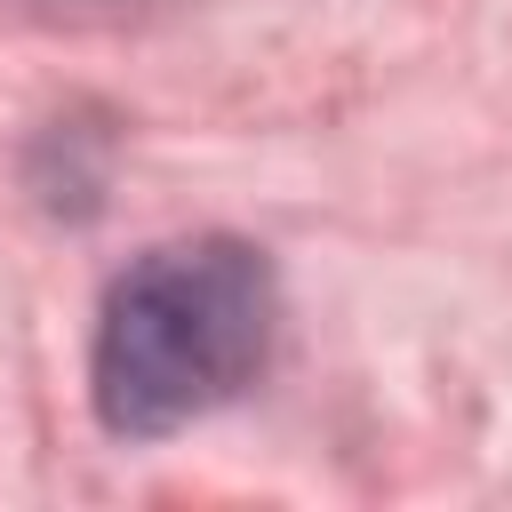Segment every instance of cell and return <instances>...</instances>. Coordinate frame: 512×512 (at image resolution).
<instances>
[{
	"label": "cell",
	"mask_w": 512,
	"mask_h": 512,
	"mask_svg": "<svg viewBox=\"0 0 512 512\" xmlns=\"http://www.w3.org/2000/svg\"><path fill=\"white\" fill-rule=\"evenodd\" d=\"M280 288L248 240H176L136 256L96 320V416L120 440L184 432L272 360Z\"/></svg>",
	"instance_id": "obj_1"
}]
</instances>
